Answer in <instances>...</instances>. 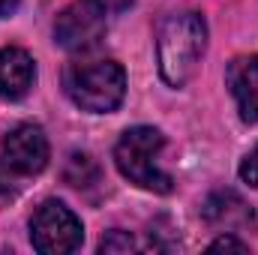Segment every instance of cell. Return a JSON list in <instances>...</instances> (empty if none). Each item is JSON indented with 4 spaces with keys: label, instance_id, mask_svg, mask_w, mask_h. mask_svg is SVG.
Returning a JSON list of instances; mask_svg holds the SVG:
<instances>
[{
    "label": "cell",
    "instance_id": "2",
    "mask_svg": "<svg viewBox=\"0 0 258 255\" xmlns=\"http://www.w3.org/2000/svg\"><path fill=\"white\" fill-rule=\"evenodd\" d=\"M66 96L93 114H108L123 102L126 93V72L114 60H81L66 66L63 72Z\"/></svg>",
    "mask_w": 258,
    "mask_h": 255
},
{
    "label": "cell",
    "instance_id": "14",
    "mask_svg": "<svg viewBox=\"0 0 258 255\" xmlns=\"http://www.w3.org/2000/svg\"><path fill=\"white\" fill-rule=\"evenodd\" d=\"M15 6H18V0H0V18L9 15V12H15Z\"/></svg>",
    "mask_w": 258,
    "mask_h": 255
},
{
    "label": "cell",
    "instance_id": "12",
    "mask_svg": "<svg viewBox=\"0 0 258 255\" xmlns=\"http://www.w3.org/2000/svg\"><path fill=\"white\" fill-rule=\"evenodd\" d=\"M210 252H249V246L243 240L231 237V234H222V237H216L210 243Z\"/></svg>",
    "mask_w": 258,
    "mask_h": 255
},
{
    "label": "cell",
    "instance_id": "9",
    "mask_svg": "<svg viewBox=\"0 0 258 255\" xmlns=\"http://www.w3.org/2000/svg\"><path fill=\"white\" fill-rule=\"evenodd\" d=\"M204 216H207L213 225H231L234 219H237V222L252 219L249 207H246L234 192H216V195H210L207 204H204Z\"/></svg>",
    "mask_w": 258,
    "mask_h": 255
},
{
    "label": "cell",
    "instance_id": "3",
    "mask_svg": "<svg viewBox=\"0 0 258 255\" xmlns=\"http://www.w3.org/2000/svg\"><path fill=\"white\" fill-rule=\"evenodd\" d=\"M165 147L162 132L153 126H132L120 135L114 147V162L129 183L150 192H171V177L159 171L156 156Z\"/></svg>",
    "mask_w": 258,
    "mask_h": 255
},
{
    "label": "cell",
    "instance_id": "4",
    "mask_svg": "<svg viewBox=\"0 0 258 255\" xmlns=\"http://www.w3.org/2000/svg\"><path fill=\"white\" fill-rule=\"evenodd\" d=\"M30 240H33V249L42 255L75 252L84 240V228L63 201L51 198L36 207V213L30 219Z\"/></svg>",
    "mask_w": 258,
    "mask_h": 255
},
{
    "label": "cell",
    "instance_id": "8",
    "mask_svg": "<svg viewBox=\"0 0 258 255\" xmlns=\"http://www.w3.org/2000/svg\"><path fill=\"white\" fill-rule=\"evenodd\" d=\"M36 78L33 57L24 48H0V96L3 99H21Z\"/></svg>",
    "mask_w": 258,
    "mask_h": 255
},
{
    "label": "cell",
    "instance_id": "13",
    "mask_svg": "<svg viewBox=\"0 0 258 255\" xmlns=\"http://www.w3.org/2000/svg\"><path fill=\"white\" fill-rule=\"evenodd\" d=\"M240 180L249 186H258V147L240 162Z\"/></svg>",
    "mask_w": 258,
    "mask_h": 255
},
{
    "label": "cell",
    "instance_id": "6",
    "mask_svg": "<svg viewBox=\"0 0 258 255\" xmlns=\"http://www.w3.org/2000/svg\"><path fill=\"white\" fill-rule=\"evenodd\" d=\"M3 159L18 174H39L48 165V138L36 123H18L3 138Z\"/></svg>",
    "mask_w": 258,
    "mask_h": 255
},
{
    "label": "cell",
    "instance_id": "1",
    "mask_svg": "<svg viewBox=\"0 0 258 255\" xmlns=\"http://www.w3.org/2000/svg\"><path fill=\"white\" fill-rule=\"evenodd\" d=\"M207 48V24L198 12H174L162 21L156 36L159 75L171 87H183L198 72L201 54Z\"/></svg>",
    "mask_w": 258,
    "mask_h": 255
},
{
    "label": "cell",
    "instance_id": "7",
    "mask_svg": "<svg viewBox=\"0 0 258 255\" xmlns=\"http://www.w3.org/2000/svg\"><path fill=\"white\" fill-rule=\"evenodd\" d=\"M228 87L237 102V111L246 123L258 120V54L237 57L228 66Z\"/></svg>",
    "mask_w": 258,
    "mask_h": 255
},
{
    "label": "cell",
    "instance_id": "11",
    "mask_svg": "<svg viewBox=\"0 0 258 255\" xmlns=\"http://www.w3.org/2000/svg\"><path fill=\"white\" fill-rule=\"evenodd\" d=\"M12 165L9 162H0V207L9 204L15 195H18V186H15V177H12Z\"/></svg>",
    "mask_w": 258,
    "mask_h": 255
},
{
    "label": "cell",
    "instance_id": "5",
    "mask_svg": "<svg viewBox=\"0 0 258 255\" xmlns=\"http://www.w3.org/2000/svg\"><path fill=\"white\" fill-rule=\"evenodd\" d=\"M105 12L102 0H72L54 24V39L66 51H87L105 33Z\"/></svg>",
    "mask_w": 258,
    "mask_h": 255
},
{
    "label": "cell",
    "instance_id": "15",
    "mask_svg": "<svg viewBox=\"0 0 258 255\" xmlns=\"http://www.w3.org/2000/svg\"><path fill=\"white\" fill-rule=\"evenodd\" d=\"M102 3H105V6H111V9H126L132 0H102Z\"/></svg>",
    "mask_w": 258,
    "mask_h": 255
},
{
    "label": "cell",
    "instance_id": "10",
    "mask_svg": "<svg viewBox=\"0 0 258 255\" xmlns=\"http://www.w3.org/2000/svg\"><path fill=\"white\" fill-rule=\"evenodd\" d=\"M99 249L102 252H129V249H135V240L129 237L126 231H111L108 237H102Z\"/></svg>",
    "mask_w": 258,
    "mask_h": 255
}]
</instances>
